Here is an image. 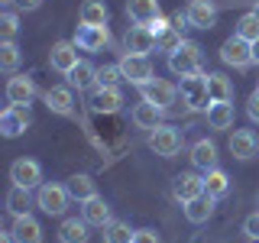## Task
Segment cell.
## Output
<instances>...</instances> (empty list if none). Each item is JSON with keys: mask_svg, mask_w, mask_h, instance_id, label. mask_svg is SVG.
<instances>
[{"mask_svg": "<svg viewBox=\"0 0 259 243\" xmlns=\"http://www.w3.org/2000/svg\"><path fill=\"white\" fill-rule=\"evenodd\" d=\"M123 49L133 55H149L152 49H159V36L149 26H130L123 36Z\"/></svg>", "mask_w": 259, "mask_h": 243, "instance_id": "obj_11", "label": "cell"}, {"mask_svg": "<svg viewBox=\"0 0 259 243\" xmlns=\"http://www.w3.org/2000/svg\"><path fill=\"white\" fill-rule=\"evenodd\" d=\"M68 188L65 185H55V182H42L36 188V208L42 211V214H49V217H59V214H65V208H68Z\"/></svg>", "mask_w": 259, "mask_h": 243, "instance_id": "obj_2", "label": "cell"}, {"mask_svg": "<svg viewBox=\"0 0 259 243\" xmlns=\"http://www.w3.org/2000/svg\"><path fill=\"white\" fill-rule=\"evenodd\" d=\"M246 113H249V120H253V124H259V91L249 94V101H246Z\"/></svg>", "mask_w": 259, "mask_h": 243, "instance_id": "obj_42", "label": "cell"}, {"mask_svg": "<svg viewBox=\"0 0 259 243\" xmlns=\"http://www.w3.org/2000/svg\"><path fill=\"white\" fill-rule=\"evenodd\" d=\"M32 124V110L29 104H10L4 113H0V133L7 136V140H13V136L26 133V127Z\"/></svg>", "mask_w": 259, "mask_h": 243, "instance_id": "obj_7", "label": "cell"}, {"mask_svg": "<svg viewBox=\"0 0 259 243\" xmlns=\"http://www.w3.org/2000/svg\"><path fill=\"white\" fill-rule=\"evenodd\" d=\"M214 205H217V198H210L204 191V194H198L194 201L185 205V217H188L191 224H204V221H210V214H214Z\"/></svg>", "mask_w": 259, "mask_h": 243, "instance_id": "obj_26", "label": "cell"}, {"mask_svg": "<svg viewBox=\"0 0 259 243\" xmlns=\"http://www.w3.org/2000/svg\"><path fill=\"white\" fill-rule=\"evenodd\" d=\"M204 191L210 194V198H224V194L230 191V178H227L224 169H210V172H204Z\"/></svg>", "mask_w": 259, "mask_h": 243, "instance_id": "obj_32", "label": "cell"}, {"mask_svg": "<svg viewBox=\"0 0 259 243\" xmlns=\"http://www.w3.org/2000/svg\"><path fill=\"white\" fill-rule=\"evenodd\" d=\"M16 32H20V20L13 10H7L0 16V43H16Z\"/></svg>", "mask_w": 259, "mask_h": 243, "instance_id": "obj_38", "label": "cell"}, {"mask_svg": "<svg viewBox=\"0 0 259 243\" xmlns=\"http://www.w3.org/2000/svg\"><path fill=\"white\" fill-rule=\"evenodd\" d=\"M29 205H32V194H29V188H23V185H13V188L7 191V211H10L13 217L29 214Z\"/></svg>", "mask_w": 259, "mask_h": 243, "instance_id": "obj_30", "label": "cell"}, {"mask_svg": "<svg viewBox=\"0 0 259 243\" xmlns=\"http://www.w3.org/2000/svg\"><path fill=\"white\" fill-rule=\"evenodd\" d=\"M204 113H207V127L210 130H230L233 120H237V110H233V104H227V101H214Z\"/></svg>", "mask_w": 259, "mask_h": 243, "instance_id": "obj_23", "label": "cell"}, {"mask_svg": "<svg viewBox=\"0 0 259 243\" xmlns=\"http://www.w3.org/2000/svg\"><path fill=\"white\" fill-rule=\"evenodd\" d=\"M88 107L94 113H117L123 107V91L120 88H101L97 85L91 94H88Z\"/></svg>", "mask_w": 259, "mask_h": 243, "instance_id": "obj_12", "label": "cell"}, {"mask_svg": "<svg viewBox=\"0 0 259 243\" xmlns=\"http://www.w3.org/2000/svg\"><path fill=\"white\" fill-rule=\"evenodd\" d=\"M133 233L136 230H130V224L123 221H110L107 227H104V243H133Z\"/></svg>", "mask_w": 259, "mask_h": 243, "instance_id": "obj_33", "label": "cell"}, {"mask_svg": "<svg viewBox=\"0 0 259 243\" xmlns=\"http://www.w3.org/2000/svg\"><path fill=\"white\" fill-rule=\"evenodd\" d=\"M143 91V101H149V104H156L159 110H175V104H178V88L172 85V81H165V78H152V81H146V85L140 88Z\"/></svg>", "mask_w": 259, "mask_h": 243, "instance_id": "obj_3", "label": "cell"}, {"mask_svg": "<svg viewBox=\"0 0 259 243\" xmlns=\"http://www.w3.org/2000/svg\"><path fill=\"white\" fill-rule=\"evenodd\" d=\"M256 91H259V85H256Z\"/></svg>", "mask_w": 259, "mask_h": 243, "instance_id": "obj_46", "label": "cell"}, {"mask_svg": "<svg viewBox=\"0 0 259 243\" xmlns=\"http://www.w3.org/2000/svg\"><path fill=\"white\" fill-rule=\"evenodd\" d=\"M7 4H10L13 10H23V13H29V10H39V7H42V0H7Z\"/></svg>", "mask_w": 259, "mask_h": 243, "instance_id": "obj_41", "label": "cell"}, {"mask_svg": "<svg viewBox=\"0 0 259 243\" xmlns=\"http://www.w3.org/2000/svg\"><path fill=\"white\" fill-rule=\"evenodd\" d=\"M88 237H91V224H88L84 217H68V221H62V227H59L62 243H88Z\"/></svg>", "mask_w": 259, "mask_h": 243, "instance_id": "obj_24", "label": "cell"}, {"mask_svg": "<svg viewBox=\"0 0 259 243\" xmlns=\"http://www.w3.org/2000/svg\"><path fill=\"white\" fill-rule=\"evenodd\" d=\"M81 217H84L91 227H107L110 224V205L101 198V194H94V198H88V201H81Z\"/></svg>", "mask_w": 259, "mask_h": 243, "instance_id": "obj_19", "label": "cell"}, {"mask_svg": "<svg viewBox=\"0 0 259 243\" xmlns=\"http://www.w3.org/2000/svg\"><path fill=\"white\" fill-rule=\"evenodd\" d=\"M78 20L84 23V26H107L110 10H107V4H104V0H84V4H81V10H78Z\"/></svg>", "mask_w": 259, "mask_h": 243, "instance_id": "obj_25", "label": "cell"}, {"mask_svg": "<svg viewBox=\"0 0 259 243\" xmlns=\"http://www.w3.org/2000/svg\"><path fill=\"white\" fill-rule=\"evenodd\" d=\"M237 36H243L246 43H256V39H259V16L253 10L243 13L240 20H237Z\"/></svg>", "mask_w": 259, "mask_h": 243, "instance_id": "obj_35", "label": "cell"}, {"mask_svg": "<svg viewBox=\"0 0 259 243\" xmlns=\"http://www.w3.org/2000/svg\"><path fill=\"white\" fill-rule=\"evenodd\" d=\"M207 91H210V101H233V81L221 75V71H210L207 75Z\"/></svg>", "mask_w": 259, "mask_h": 243, "instance_id": "obj_31", "label": "cell"}, {"mask_svg": "<svg viewBox=\"0 0 259 243\" xmlns=\"http://www.w3.org/2000/svg\"><path fill=\"white\" fill-rule=\"evenodd\" d=\"M120 71H123V78L130 85L143 88L146 81H152V65H149V55H133V52H123L120 55Z\"/></svg>", "mask_w": 259, "mask_h": 243, "instance_id": "obj_8", "label": "cell"}, {"mask_svg": "<svg viewBox=\"0 0 259 243\" xmlns=\"http://www.w3.org/2000/svg\"><path fill=\"white\" fill-rule=\"evenodd\" d=\"M133 243H162L156 230H149V227H143V230L133 233Z\"/></svg>", "mask_w": 259, "mask_h": 243, "instance_id": "obj_40", "label": "cell"}, {"mask_svg": "<svg viewBox=\"0 0 259 243\" xmlns=\"http://www.w3.org/2000/svg\"><path fill=\"white\" fill-rule=\"evenodd\" d=\"M10 230H13L16 243H42V224H39L32 214H23V217H16Z\"/></svg>", "mask_w": 259, "mask_h": 243, "instance_id": "obj_21", "label": "cell"}, {"mask_svg": "<svg viewBox=\"0 0 259 243\" xmlns=\"http://www.w3.org/2000/svg\"><path fill=\"white\" fill-rule=\"evenodd\" d=\"M10 182L13 185H23V188H39L42 185V166L36 159H16L10 166Z\"/></svg>", "mask_w": 259, "mask_h": 243, "instance_id": "obj_10", "label": "cell"}, {"mask_svg": "<svg viewBox=\"0 0 259 243\" xmlns=\"http://www.w3.org/2000/svg\"><path fill=\"white\" fill-rule=\"evenodd\" d=\"M81 59H78V46L75 39H59V43L52 46V52H49V65H52L55 71H62V75H68L71 68H75Z\"/></svg>", "mask_w": 259, "mask_h": 243, "instance_id": "obj_13", "label": "cell"}, {"mask_svg": "<svg viewBox=\"0 0 259 243\" xmlns=\"http://www.w3.org/2000/svg\"><path fill=\"white\" fill-rule=\"evenodd\" d=\"M36 97V81L26 75H10L7 81V101L10 104H29Z\"/></svg>", "mask_w": 259, "mask_h": 243, "instance_id": "obj_20", "label": "cell"}, {"mask_svg": "<svg viewBox=\"0 0 259 243\" xmlns=\"http://www.w3.org/2000/svg\"><path fill=\"white\" fill-rule=\"evenodd\" d=\"M191 166L201 169V172L217 169V146H214V140H198L191 146Z\"/></svg>", "mask_w": 259, "mask_h": 243, "instance_id": "obj_22", "label": "cell"}, {"mask_svg": "<svg viewBox=\"0 0 259 243\" xmlns=\"http://www.w3.org/2000/svg\"><path fill=\"white\" fill-rule=\"evenodd\" d=\"M227 146H230V156L240 159V162H249L259 152V140H256L253 130H233V136H230Z\"/></svg>", "mask_w": 259, "mask_h": 243, "instance_id": "obj_16", "label": "cell"}, {"mask_svg": "<svg viewBox=\"0 0 259 243\" xmlns=\"http://www.w3.org/2000/svg\"><path fill=\"white\" fill-rule=\"evenodd\" d=\"M182 101L188 104L191 110H207L210 104V91H207V75L201 71V75H188L182 78Z\"/></svg>", "mask_w": 259, "mask_h": 243, "instance_id": "obj_4", "label": "cell"}, {"mask_svg": "<svg viewBox=\"0 0 259 243\" xmlns=\"http://www.w3.org/2000/svg\"><path fill=\"white\" fill-rule=\"evenodd\" d=\"M243 233H246L249 240H256V243H259V211H253V214L243 221Z\"/></svg>", "mask_w": 259, "mask_h": 243, "instance_id": "obj_39", "label": "cell"}, {"mask_svg": "<svg viewBox=\"0 0 259 243\" xmlns=\"http://www.w3.org/2000/svg\"><path fill=\"white\" fill-rule=\"evenodd\" d=\"M162 113L165 110H159L156 104H149V101H140L133 107V124L140 127V130H156L162 124Z\"/></svg>", "mask_w": 259, "mask_h": 243, "instance_id": "obj_28", "label": "cell"}, {"mask_svg": "<svg viewBox=\"0 0 259 243\" xmlns=\"http://www.w3.org/2000/svg\"><path fill=\"white\" fill-rule=\"evenodd\" d=\"M46 107L59 117H75V97H71V88H49L42 94Z\"/></svg>", "mask_w": 259, "mask_h": 243, "instance_id": "obj_18", "label": "cell"}, {"mask_svg": "<svg viewBox=\"0 0 259 243\" xmlns=\"http://www.w3.org/2000/svg\"><path fill=\"white\" fill-rule=\"evenodd\" d=\"M253 65H259V39L253 43Z\"/></svg>", "mask_w": 259, "mask_h": 243, "instance_id": "obj_44", "label": "cell"}, {"mask_svg": "<svg viewBox=\"0 0 259 243\" xmlns=\"http://www.w3.org/2000/svg\"><path fill=\"white\" fill-rule=\"evenodd\" d=\"M182 43H185L182 29H178V26H168V29H165V32L159 36V52L172 55V52H178V49H182Z\"/></svg>", "mask_w": 259, "mask_h": 243, "instance_id": "obj_36", "label": "cell"}, {"mask_svg": "<svg viewBox=\"0 0 259 243\" xmlns=\"http://www.w3.org/2000/svg\"><path fill=\"white\" fill-rule=\"evenodd\" d=\"M65 188H68V194H71L75 201H88V198H94V194H97L94 178H91V175H84V172L71 175L68 182H65Z\"/></svg>", "mask_w": 259, "mask_h": 243, "instance_id": "obj_29", "label": "cell"}, {"mask_svg": "<svg viewBox=\"0 0 259 243\" xmlns=\"http://www.w3.org/2000/svg\"><path fill=\"white\" fill-rule=\"evenodd\" d=\"M20 46L16 43H0V68L7 71V75H16V68H20Z\"/></svg>", "mask_w": 259, "mask_h": 243, "instance_id": "obj_34", "label": "cell"}, {"mask_svg": "<svg viewBox=\"0 0 259 243\" xmlns=\"http://www.w3.org/2000/svg\"><path fill=\"white\" fill-rule=\"evenodd\" d=\"M107 43H110V29L107 26H84V23H81L78 32H75V46L81 52H101Z\"/></svg>", "mask_w": 259, "mask_h": 243, "instance_id": "obj_14", "label": "cell"}, {"mask_svg": "<svg viewBox=\"0 0 259 243\" xmlns=\"http://www.w3.org/2000/svg\"><path fill=\"white\" fill-rule=\"evenodd\" d=\"M120 81H126L120 65H101L97 68V85L101 88H120Z\"/></svg>", "mask_w": 259, "mask_h": 243, "instance_id": "obj_37", "label": "cell"}, {"mask_svg": "<svg viewBox=\"0 0 259 243\" xmlns=\"http://www.w3.org/2000/svg\"><path fill=\"white\" fill-rule=\"evenodd\" d=\"M126 16L136 23V26H149L162 16L159 0H126Z\"/></svg>", "mask_w": 259, "mask_h": 243, "instance_id": "obj_17", "label": "cell"}, {"mask_svg": "<svg viewBox=\"0 0 259 243\" xmlns=\"http://www.w3.org/2000/svg\"><path fill=\"white\" fill-rule=\"evenodd\" d=\"M68 88H78V91H88V88H97V68L91 62L81 59L75 68L68 71Z\"/></svg>", "mask_w": 259, "mask_h": 243, "instance_id": "obj_27", "label": "cell"}, {"mask_svg": "<svg viewBox=\"0 0 259 243\" xmlns=\"http://www.w3.org/2000/svg\"><path fill=\"white\" fill-rule=\"evenodd\" d=\"M221 62L230 65V68H249L253 65V43H246L243 36H230L221 46Z\"/></svg>", "mask_w": 259, "mask_h": 243, "instance_id": "obj_6", "label": "cell"}, {"mask_svg": "<svg viewBox=\"0 0 259 243\" xmlns=\"http://www.w3.org/2000/svg\"><path fill=\"white\" fill-rule=\"evenodd\" d=\"M198 194H204V175H198V172H182V175H175V182H172V198L178 201V205H188V201H194Z\"/></svg>", "mask_w": 259, "mask_h": 243, "instance_id": "obj_9", "label": "cell"}, {"mask_svg": "<svg viewBox=\"0 0 259 243\" xmlns=\"http://www.w3.org/2000/svg\"><path fill=\"white\" fill-rule=\"evenodd\" d=\"M253 13H256V16H259V0H253Z\"/></svg>", "mask_w": 259, "mask_h": 243, "instance_id": "obj_45", "label": "cell"}, {"mask_svg": "<svg viewBox=\"0 0 259 243\" xmlns=\"http://www.w3.org/2000/svg\"><path fill=\"white\" fill-rule=\"evenodd\" d=\"M185 16H188V26L210 29L217 23V4H214V0H191L188 10H185Z\"/></svg>", "mask_w": 259, "mask_h": 243, "instance_id": "obj_15", "label": "cell"}, {"mask_svg": "<svg viewBox=\"0 0 259 243\" xmlns=\"http://www.w3.org/2000/svg\"><path fill=\"white\" fill-rule=\"evenodd\" d=\"M201 65H204V49L191 39H185L178 52L168 55V71L175 78H188V75H201Z\"/></svg>", "mask_w": 259, "mask_h": 243, "instance_id": "obj_1", "label": "cell"}, {"mask_svg": "<svg viewBox=\"0 0 259 243\" xmlns=\"http://www.w3.org/2000/svg\"><path fill=\"white\" fill-rule=\"evenodd\" d=\"M0 243H16V237H13V230H0Z\"/></svg>", "mask_w": 259, "mask_h": 243, "instance_id": "obj_43", "label": "cell"}, {"mask_svg": "<svg viewBox=\"0 0 259 243\" xmlns=\"http://www.w3.org/2000/svg\"><path fill=\"white\" fill-rule=\"evenodd\" d=\"M149 149L162 159H172V156H178V149H182V133L168 124H159L156 130H149Z\"/></svg>", "mask_w": 259, "mask_h": 243, "instance_id": "obj_5", "label": "cell"}]
</instances>
